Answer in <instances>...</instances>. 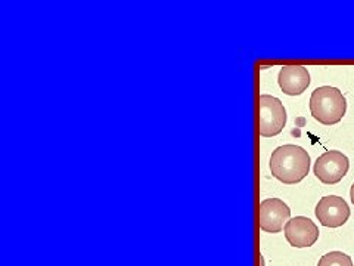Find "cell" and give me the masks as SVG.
Instances as JSON below:
<instances>
[{"label":"cell","mask_w":354,"mask_h":266,"mask_svg":"<svg viewBox=\"0 0 354 266\" xmlns=\"http://www.w3.org/2000/svg\"><path fill=\"white\" fill-rule=\"evenodd\" d=\"M269 166L273 177L285 185H294L308 175L310 155L304 148L288 143L272 152Z\"/></svg>","instance_id":"6da1fadb"},{"label":"cell","mask_w":354,"mask_h":266,"mask_svg":"<svg viewBox=\"0 0 354 266\" xmlns=\"http://www.w3.org/2000/svg\"><path fill=\"white\" fill-rule=\"evenodd\" d=\"M347 101L338 87L322 86L313 91L310 98V113L325 126L337 125L346 116Z\"/></svg>","instance_id":"7a4b0ae2"},{"label":"cell","mask_w":354,"mask_h":266,"mask_svg":"<svg viewBox=\"0 0 354 266\" xmlns=\"http://www.w3.org/2000/svg\"><path fill=\"white\" fill-rule=\"evenodd\" d=\"M260 120L259 133L263 138L279 135L286 125V109L281 99L272 95H260L259 98Z\"/></svg>","instance_id":"3957f363"},{"label":"cell","mask_w":354,"mask_h":266,"mask_svg":"<svg viewBox=\"0 0 354 266\" xmlns=\"http://www.w3.org/2000/svg\"><path fill=\"white\" fill-rule=\"evenodd\" d=\"M350 160L341 151H326L316 160L313 172L317 179L325 185H335L347 175Z\"/></svg>","instance_id":"277c9868"},{"label":"cell","mask_w":354,"mask_h":266,"mask_svg":"<svg viewBox=\"0 0 354 266\" xmlns=\"http://www.w3.org/2000/svg\"><path fill=\"white\" fill-rule=\"evenodd\" d=\"M291 219V210L281 198H266L259 207V225L264 232L276 234Z\"/></svg>","instance_id":"5b68a950"},{"label":"cell","mask_w":354,"mask_h":266,"mask_svg":"<svg viewBox=\"0 0 354 266\" xmlns=\"http://www.w3.org/2000/svg\"><path fill=\"white\" fill-rule=\"evenodd\" d=\"M315 213L324 227L338 228L346 224L351 212L344 198L338 195H326L319 200Z\"/></svg>","instance_id":"8992f818"},{"label":"cell","mask_w":354,"mask_h":266,"mask_svg":"<svg viewBox=\"0 0 354 266\" xmlns=\"http://www.w3.org/2000/svg\"><path fill=\"white\" fill-rule=\"evenodd\" d=\"M283 234L286 241L290 242L292 247L304 249L313 246L319 240L320 232L312 219H308L306 216H295L286 222Z\"/></svg>","instance_id":"52a82bcc"},{"label":"cell","mask_w":354,"mask_h":266,"mask_svg":"<svg viewBox=\"0 0 354 266\" xmlns=\"http://www.w3.org/2000/svg\"><path fill=\"white\" fill-rule=\"evenodd\" d=\"M278 83L286 95H301L310 86V73L303 65H283L278 76Z\"/></svg>","instance_id":"ba28073f"},{"label":"cell","mask_w":354,"mask_h":266,"mask_svg":"<svg viewBox=\"0 0 354 266\" xmlns=\"http://www.w3.org/2000/svg\"><path fill=\"white\" fill-rule=\"evenodd\" d=\"M317 266H354V263L348 254L342 251H330L319 259Z\"/></svg>","instance_id":"9c48e42d"},{"label":"cell","mask_w":354,"mask_h":266,"mask_svg":"<svg viewBox=\"0 0 354 266\" xmlns=\"http://www.w3.org/2000/svg\"><path fill=\"white\" fill-rule=\"evenodd\" d=\"M350 198H351V203L354 204V184L351 185V190H350Z\"/></svg>","instance_id":"30bf717a"}]
</instances>
